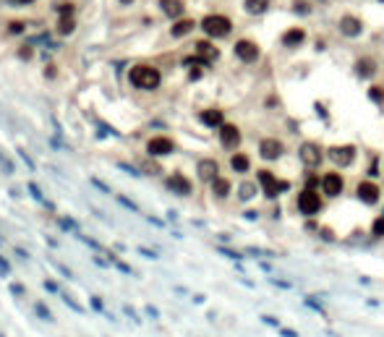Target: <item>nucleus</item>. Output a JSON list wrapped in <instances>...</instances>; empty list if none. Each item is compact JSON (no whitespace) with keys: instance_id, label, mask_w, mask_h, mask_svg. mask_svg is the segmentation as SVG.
I'll list each match as a JSON object with an SVG mask.
<instances>
[{"instance_id":"14","label":"nucleus","mask_w":384,"mask_h":337,"mask_svg":"<svg viewBox=\"0 0 384 337\" xmlns=\"http://www.w3.org/2000/svg\"><path fill=\"white\" fill-rule=\"evenodd\" d=\"M340 32H343L345 37H358L361 32H364V24H361V18L345 13V16L340 18Z\"/></svg>"},{"instance_id":"12","label":"nucleus","mask_w":384,"mask_h":337,"mask_svg":"<svg viewBox=\"0 0 384 337\" xmlns=\"http://www.w3.org/2000/svg\"><path fill=\"white\" fill-rule=\"evenodd\" d=\"M173 149H175V144H173L167 136H154V139H149V144H147V152H149V154H154V157L170 154Z\"/></svg>"},{"instance_id":"30","label":"nucleus","mask_w":384,"mask_h":337,"mask_svg":"<svg viewBox=\"0 0 384 337\" xmlns=\"http://www.w3.org/2000/svg\"><path fill=\"white\" fill-rule=\"evenodd\" d=\"M29 191H32V196H34L37 201H42V204H47V199L42 196V191H39V186H37V183H29Z\"/></svg>"},{"instance_id":"3","label":"nucleus","mask_w":384,"mask_h":337,"mask_svg":"<svg viewBox=\"0 0 384 337\" xmlns=\"http://www.w3.org/2000/svg\"><path fill=\"white\" fill-rule=\"evenodd\" d=\"M256 183H259V188L264 191V196H267V199H275L280 191H285V188H287V181H277V178H275L272 173H269V170H259Z\"/></svg>"},{"instance_id":"26","label":"nucleus","mask_w":384,"mask_h":337,"mask_svg":"<svg viewBox=\"0 0 384 337\" xmlns=\"http://www.w3.org/2000/svg\"><path fill=\"white\" fill-rule=\"evenodd\" d=\"M212 194L220 196V199H225V196L230 194V181H225V178H214V181H212Z\"/></svg>"},{"instance_id":"39","label":"nucleus","mask_w":384,"mask_h":337,"mask_svg":"<svg viewBox=\"0 0 384 337\" xmlns=\"http://www.w3.org/2000/svg\"><path fill=\"white\" fill-rule=\"evenodd\" d=\"M18 3H29V0H18Z\"/></svg>"},{"instance_id":"18","label":"nucleus","mask_w":384,"mask_h":337,"mask_svg":"<svg viewBox=\"0 0 384 337\" xmlns=\"http://www.w3.org/2000/svg\"><path fill=\"white\" fill-rule=\"evenodd\" d=\"M196 53H199V58L204 60V63H212V60H217V55H220V50L214 47L212 42H196Z\"/></svg>"},{"instance_id":"2","label":"nucleus","mask_w":384,"mask_h":337,"mask_svg":"<svg viewBox=\"0 0 384 337\" xmlns=\"http://www.w3.org/2000/svg\"><path fill=\"white\" fill-rule=\"evenodd\" d=\"M201 29H204L209 37H214V39H220V37H228L230 34V29H233V24H230V18L228 16H220V13H209L204 21H201Z\"/></svg>"},{"instance_id":"32","label":"nucleus","mask_w":384,"mask_h":337,"mask_svg":"<svg viewBox=\"0 0 384 337\" xmlns=\"http://www.w3.org/2000/svg\"><path fill=\"white\" fill-rule=\"evenodd\" d=\"M374 235H384V217H379L374 222Z\"/></svg>"},{"instance_id":"1","label":"nucleus","mask_w":384,"mask_h":337,"mask_svg":"<svg viewBox=\"0 0 384 337\" xmlns=\"http://www.w3.org/2000/svg\"><path fill=\"white\" fill-rule=\"evenodd\" d=\"M131 84L139 86V89H157L160 86V71L152 68V65H136L131 68Z\"/></svg>"},{"instance_id":"7","label":"nucleus","mask_w":384,"mask_h":337,"mask_svg":"<svg viewBox=\"0 0 384 337\" xmlns=\"http://www.w3.org/2000/svg\"><path fill=\"white\" fill-rule=\"evenodd\" d=\"M329 160H332L334 165H340V167L353 165V160H355V147H350V144H345V147H332V149H329Z\"/></svg>"},{"instance_id":"13","label":"nucleus","mask_w":384,"mask_h":337,"mask_svg":"<svg viewBox=\"0 0 384 337\" xmlns=\"http://www.w3.org/2000/svg\"><path fill=\"white\" fill-rule=\"evenodd\" d=\"M167 188L173 194H178V196H188L191 194V181H188L186 175H180V173H173L167 178Z\"/></svg>"},{"instance_id":"10","label":"nucleus","mask_w":384,"mask_h":337,"mask_svg":"<svg viewBox=\"0 0 384 337\" xmlns=\"http://www.w3.org/2000/svg\"><path fill=\"white\" fill-rule=\"evenodd\" d=\"M358 199L361 201H364V204H369V207H374L376 204V201H379V186L376 183H371V181H364V183H358Z\"/></svg>"},{"instance_id":"4","label":"nucleus","mask_w":384,"mask_h":337,"mask_svg":"<svg viewBox=\"0 0 384 337\" xmlns=\"http://www.w3.org/2000/svg\"><path fill=\"white\" fill-rule=\"evenodd\" d=\"M319 209H322L319 191H314V188H303V191L298 194V212H301V214H306V217H314V214H319Z\"/></svg>"},{"instance_id":"37","label":"nucleus","mask_w":384,"mask_h":337,"mask_svg":"<svg viewBox=\"0 0 384 337\" xmlns=\"http://www.w3.org/2000/svg\"><path fill=\"white\" fill-rule=\"evenodd\" d=\"M316 183H319V178H316V175H308V188L316 186Z\"/></svg>"},{"instance_id":"15","label":"nucleus","mask_w":384,"mask_h":337,"mask_svg":"<svg viewBox=\"0 0 384 337\" xmlns=\"http://www.w3.org/2000/svg\"><path fill=\"white\" fill-rule=\"evenodd\" d=\"M303 39H306V32L301 27H293V29H287L282 34V44H285V47H298V44H303Z\"/></svg>"},{"instance_id":"21","label":"nucleus","mask_w":384,"mask_h":337,"mask_svg":"<svg viewBox=\"0 0 384 337\" xmlns=\"http://www.w3.org/2000/svg\"><path fill=\"white\" fill-rule=\"evenodd\" d=\"M230 167H233L235 173H248V167H251V160H248V154L235 152V154L230 157Z\"/></svg>"},{"instance_id":"31","label":"nucleus","mask_w":384,"mask_h":337,"mask_svg":"<svg viewBox=\"0 0 384 337\" xmlns=\"http://www.w3.org/2000/svg\"><path fill=\"white\" fill-rule=\"evenodd\" d=\"M118 201H121V204H123L126 209H131V212H139V207H136V204H133V201H131V199H126V196H118Z\"/></svg>"},{"instance_id":"17","label":"nucleus","mask_w":384,"mask_h":337,"mask_svg":"<svg viewBox=\"0 0 384 337\" xmlns=\"http://www.w3.org/2000/svg\"><path fill=\"white\" fill-rule=\"evenodd\" d=\"M199 118H201V123L209 126V128H222V126H225V115H222V110H204Z\"/></svg>"},{"instance_id":"5","label":"nucleus","mask_w":384,"mask_h":337,"mask_svg":"<svg viewBox=\"0 0 384 337\" xmlns=\"http://www.w3.org/2000/svg\"><path fill=\"white\" fill-rule=\"evenodd\" d=\"M298 157H301V162L306 167H316L322 162V147L314 144V141H303L301 149H298Z\"/></svg>"},{"instance_id":"35","label":"nucleus","mask_w":384,"mask_h":337,"mask_svg":"<svg viewBox=\"0 0 384 337\" xmlns=\"http://www.w3.org/2000/svg\"><path fill=\"white\" fill-rule=\"evenodd\" d=\"M0 272H3V275H8V261H6L3 256H0Z\"/></svg>"},{"instance_id":"24","label":"nucleus","mask_w":384,"mask_h":337,"mask_svg":"<svg viewBox=\"0 0 384 337\" xmlns=\"http://www.w3.org/2000/svg\"><path fill=\"white\" fill-rule=\"evenodd\" d=\"M194 27H196V24H194L191 18H183V21H178V24L173 27V32H170V34H173V37H186V34H191V32H194Z\"/></svg>"},{"instance_id":"8","label":"nucleus","mask_w":384,"mask_h":337,"mask_svg":"<svg viewBox=\"0 0 384 337\" xmlns=\"http://www.w3.org/2000/svg\"><path fill=\"white\" fill-rule=\"evenodd\" d=\"M343 188H345V181H343L340 173H327V175L322 178V191H324L327 196H332V199L340 196Z\"/></svg>"},{"instance_id":"16","label":"nucleus","mask_w":384,"mask_h":337,"mask_svg":"<svg viewBox=\"0 0 384 337\" xmlns=\"http://www.w3.org/2000/svg\"><path fill=\"white\" fill-rule=\"evenodd\" d=\"M217 173H220V165L214 160H201L199 162V178L201 181H214V178H220Z\"/></svg>"},{"instance_id":"29","label":"nucleus","mask_w":384,"mask_h":337,"mask_svg":"<svg viewBox=\"0 0 384 337\" xmlns=\"http://www.w3.org/2000/svg\"><path fill=\"white\" fill-rule=\"evenodd\" d=\"M369 97L379 105V102H384V89L381 86H371V92H369Z\"/></svg>"},{"instance_id":"27","label":"nucleus","mask_w":384,"mask_h":337,"mask_svg":"<svg viewBox=\"0 0 384 337\" xmlns=\"http://www.w3.org/2000/svg\"><path fill=\"white\" fill-rule=\"evenodd\" d=\"M293 11L301 13V16H308V13H311V6L306 3V0H293Z\"/></svg>"},{"instance_id":"9","label":"nucleus","mask_w":384,"mask_h":337,"mask_svg":"<svg viewBox=\"0 0 384 337\" xmlns=\"http://www.w3.org/2000/svg\"><path fill=\"white\" fill-rule=\"evenodd\" d=\"M220 141H222L225 149H235V147L241 144V131H238V126L225 123V126L220 128Z\"/></svg>"},{"instance_id":"11","label":"nucleus","mask_w":384,"mask_h":337,"mask_svg":"<svg viewBox=\"0 0 384 337\" xmlns=\"http://www.w3.org/2000/svg\"><path fill=\"white\" fill-rule=\"evenodd\" d=\"M259 154L264 157V160H280V157H282V141H277V139H261Z\"/></svg>"},{"instance_id":"20","label":"nucleus","mask_w":384,"mask_h":337,"mask_svg":"<svg viewBox=\"0 0 384 337\" xmlns=\"http://www.w3.org/2000/svg\"><path fill=\"white\" fill-rule=\"evenodd\" d=\"M74 32V8L63 6L60 8V34H71Z\"/></svg>"},{"instance_id":"38","label":"nucleus","mask_w":384,"mask_h":337,"mask_svg":"<svg viewBox=\"0 0 384 337\" xmlns=\"http://www.w3.org/2000/svg\"><path fill=\"white\" fill-rule=\"evenodd\" d=\"M92 306H94L97 311H102V301H100V298H92Z\"/></svg>"},{"instance_id":"36","label":"nucleus","mask_w":384,"mask_h":337,"mask_svg":"<svg viewBox=\"0 0 384 337\" xmlns=\"http://www.w3.org/2000/svg\"><path fill=\"white\" fill-rule=\"evenodd\" d=\"M11 32H16V34L24 32V24H11Z\"/></svg>"},{"instance_id":"40","label":"nucleus","mask_w":384,"mask_h":337,"mask_svg":"<svg viewBox=\"0 0 384 337\" xmlns=\"http://www.w3.org/2000/svg\"><path fill=\"white\" fill-rule=\"evenodd\" d=\"M123 3H131V0H123Z\"/></svg>"},{"instance_id":"6","label":"nucleus","mask_w":384,"mask_h":337,"mask_svg":"<svg viewBox=\"0 0 384 337\" xmlns=\"http://www.w3.org/2000/svg\"><path fill=\"white\" fill-rule=\"evenodd\" d=\"M233 50H235L238 60H243V63H254V60H259V44L251 42V39H238Z\"/></svg>"},{"instance_id":"33","label":"nucleus","mask_w":384,"mask_h":337,"mask_svg":"<svg viewBox=\"0 0 384 337\" xmlns=\"http://www.w3.org/2000/svg\"><path fill=\"white\" fill-rule=\"evenodd\" d=\"M0 165H3V167H6V170H8V173H11V170H13V165H11V160H8V157H6V154H3V152H0Z\"/></svg>"},{"instance_id":"22","label":"nucleus","mask_w":384,"mask_h":337,"mask_svg":"<svg viewBox=\"0 0 384 337\" xmlns=\"http://www.w3.org/2000/svg\"><path fill=\"white\" fill-rule=\"evenodd\" d=\"M243 8H246V13L259 16V13H264L269 8V0H243Z\"/></svg>"},{"instance_id":"23","label":"nucleus","mask_w":384,"mask_h":337,"mask_svg":"<svg viewBox=\"0 0 384 337\" xmlns=\"http://www.w3.org/2000/svg\"><path fill=\"white\" fill-rule=\"evenodd\" d=\"M374 60H369V58H364V60H358L355 63V74L361 76V79H369V76H374Z\"/></svg>"},{"instance_id":"34","label":"nucleus","mask_w":384,"mask_h":337,"mask_svg":"<svg viewBox=\"0 0 384 337\" xmlns=\"http://www.w3.org/2000/svg\"><path fill=\"white\" fill-rule=\"evenodd\" d=\"M92 183H94V186H97V188H102V191H105V194H110V188H107V186H105V183H102V181H100V178H92Z\"/></svg>"},{"instance_id":"28","label":"nucleus","mask_w":384,"mask_h":337,"mask_svg":"<svg viewBox=\"0 0 384 337\" xmlns=\"http://www.w3.org/2000/svg\"><path fill=\"white\" fill-rule=\"evenodd\" d=\"M34 311L39 314V317H42L44 322H53V314L47 311V306H44V303H37V306H34Z\"/></svg>"},{"instance_id":"19","label":"nucleus","mask_w":384,"mask_h":337,"mask_svg":"<svg viewBox=\"0 0 384 337\" xmlns=\"http://www.w3.org/2000/svg\"><path fill=\"white\" fill-rule=\"evenodd\" d=\"M160 8H162V13H165V16H170V18L183 16V11H186L183 0H160Z\"/></svg>"},{"instance_id":"25","label":"nucleus","mask_w":384,"mask_h":337,"mask_svg":"<svg viewBox=\"0 0 384 337\" xmlns=\"http://www.w3.org/2000/svg\"><path fill=\"white\" fill-rule=\"evenodd\" d=\"M256 194H259V183H254V181H246V183H241V188H238V196H241L243 201L254 199Z\"/></svg>"}]
</instances>
